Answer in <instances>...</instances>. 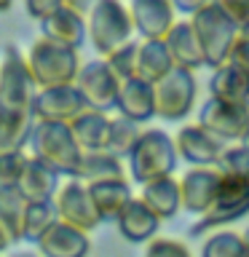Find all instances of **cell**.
<instances>
[{
    "instance_id": "obj_11",
    "label": "cell",
    "mask_w": 249,
    "mask_h": 257,
    "mask_svg": "<svg viewBox=\"0 0 249 257\" xmlns=\"http://www.w3.org/2000/svg\"><path fill=\"white\" fill-rule=\"evenodd\" d=\"M75 88L83 96L88 110L104 112V115H110V110H115V96H118L120 83L107 70L104 59H88L80 64V72L75 78Z\"/></svg>"
},
{
    "instance_id": "obj_33",
    "label": "cell",
    "mask_w": 249,
    "mask_h": 257,
    "mask_svg": "<svg viewBox=\"0 0 249 257\" xmlns=\"http://www.w3.org/2000/svg\"><path fill=\"white\" fill-rule=\"evenodd\" d=\"M104 64H107V70L115 75L118 83L132 80L134 78V67H137V40L120 46L118 51H112L110 56H104Z\"/></svg>"
},
{
    "instance_id": "obj_21",
    "label": "cell",
    "mask_w": 249,
    "mask_h": 257,
    "mask_svg": "<svg viewBox=\"0 0 249 257\" xmlns=\"http://www.w3.org/2000/svg\"><path fill=\"white\" fill-rule=\"evenodd\" d=\"M164 48H166L169 59H172V64L177 70H185V72H193V75H196V70L204 67L201 48L196 43V38H193L190 24L185 19H180L172 30H169V35L164 38Z\"/></svg>"
},
{
    "instance_id": "obj_32",
    "label": "cell",
    "mask_w": 249,
    "mask_h": 257,
    "mask_svg": "<svg viewBox=\"0 0 249 257\" xmlns=\"http://www.w3.org/2000/svg\"><path fill=\"white\" fill-rule=\"evenodd\" d=\"M201 257H249L244 238L236 230H214L209 233L204 246H201Z\"/></svg>"
},
{
    "instance_id": "obj_30",
    "label": "cell",
    "mask_w": 249,
    "mask_h": 257,
    "mask_svg": "<svg viewBox=\"0 0 249 257\" xmlns=\"http://www.w3.org/2000/svg\"><path fill=\"white\" fill-rule=\"evenodd\" d=\"M56 222H59V217H56V209L51 201L48 204H27L22 214V241L38 244Z\"/></svg>"
},
{
    "instance_id": "obj_26",
    "label": "cell",
    "mask_w": 249,
    "mask_h": 257,
    "mask_svg": "<svg viewBox=\"0 0 249 257\" xmlns=\"http://www.w3.org/2000/svg\"><path fill=\"white\" fill-rule=\"evenodd\" d=\"M172 70H174V64L164 48V40H137V67H134L137 80L156 86Z\"/></svg>"
},
{
    "instance_id": "obj_22",
    "label": "cell",
    "mask_w": 249,
    "mask_h": 257,
    "mask_svg": "<svg viewBox=\"0 0 249 257\" xmlns=\"http://www.w3.org/2000/svg\"><path fill=\"white\" fill-rule=\"evenodd\" d=\"M115 110L118 115H123L134 123H148L150 118H156V107H153V86L142 83V80H126L118 88L115 96Z\"/></svg>"
},
{
    "instance_id": "obj_7",
    "label": "cell",
    "mask_w": 249,
    "mask_h": 257,
    "mask_svg": "<svg viewBox=\"0 0 249 257\" xmlns=\"http://www.w3.org/2000/svg\"><path fill=\"white\" fill-rule=\"evenodd\" d=\"M198 96V80L193 72L172 70L153 86V107L161 120H185L193 112Z\"/></svg>"
},
{
    "instance_id": "obj_18",
    "label": "cell",
    "mask_w": 249,
    "mask_h": 257,
    "mask_svg": "<svg viewBox=\"0 0 249 257\" xmlns=\"http://www.w3.org/2000/svg\"><path fill=\"white\" fill-rule=\"evenodd\" d=\"M35 246H38L40 257H88V252H91V236L83 230L70 228L64 222H56Z\"/></svg>"
},
{
    "instance_id": "obj_1",
    "label": "cell",
    "mask_w": 249,
    "mask_h": 257,
    "mask_svg": "<svg viewBox=\"0 0 249 257\" xmlns=\"http://www.w3.org/2000/svg\"><path fill=\"white\" fill-rule=\"evenodd\" d=\"M27 62V72L32 78L35 91H46V88H64L75 86V78L80 72V54L75 48L56 46L46 38H38L35 43L24 54Z\"/></svg>"
},
{
    "instance_id": "obj_4",
    "label": "cell",
    "mask_w": 249,
    "mask_h": 257,
    "mask_svg": "<svg viewBox=\"0 0 249 257\" xmlns=\"http://www.w3.org/2000/svg\"><path fill=\"white\" fill-rule=\"evenodd\" d=\"M86 38L99 54V59L118 51L120 46L134 40V27L129 8L118 0H96L86 14Z\"/></svg>"
},
{
    "instance_id": "obj_44",
    "label": "cell",
    "mask_w": 249,
    "mask_h": 257,
    "mask_svg": "<svg viewBox=\"0 0 249 257\" xmlns=\"http://www.w3.org/2000/svg\"><path fill=\"white\" fill-rule=\"evenodd\" d=\"M241 145H244V148L249 150V132H246V137H244V142H241Z\"/></svg>"
},
{
    "instance_id": "obj_6",
    "label": "cell",
    "mask_w": 249,
    "mask_h": 257,
    "mask_svg": "<svg viewBox=\"0 0 249 257\" xmlns=\"http://www.w3.org/2000/svg\"><path fill=\"white\" fill-rule=\"evenodd\" d=\"M177 148L172 134L161 128H145L137 148L129 156V177L140 185H148L161 177H174L177 169Z\"/></svg>"
},
{
    "instance_id": "obj_16",
    "label": "cell",
    "mask_w": 249,
    "mask_h": 257,
    "mask_svg": "<svg viewBox=\"0 0 249 257\" xmlns=\"http://www.w3.org/2000/svg\"><path fill=\"white\" fill-rule=\"evenodd\" d=\"M180 201H182V209L196 217H204L209 212L214 201V190H217V182H220V172L214 166H206V169H188L180 180Z\"/></svg>"
},
{
    "instance_id": "obj_41",
    "label": "cell",
    "mask_w": 249,
    "mask_h": 257,
    "mask_svg": "<svg viewBox=\"0 0 249 257\" xmlns=\"http://www.w3.org/2000/svg\"><path fill=\"white\" fill-rule=\"evenodd\" d=\"M8 246H11V241H8V236H6L3 230H0V254H3V252H6Z\"/></svg>"
},
{
    "instance_id": "obj_10",
    "label": "cell",
    "mask_w": 249,
    "mask_h": 257,
    "mask_svg": "<svg viewBox=\"0 0 249 257\" xmlns=\"http://www.w3.org/2000/svg\"><path fill=\"white\" fill-rule=\"evenodd\" d=\"M54 209H56V217L59 222L70 225L75 230H83V233H91L102 225L99 214L94 209V201H91V193L83 182L78 180H67V182H59V190L54 196Z\"/></svg>"
},
{
    "instance_id": "obj_27",
    "label": "cell",
    "mask_w": 249,
    "mask_h": 257,
    "mask_svg": "<svg viewBox=\"0 0 249 257\" xmlns=\"http://www.w3.org/2000/svg\"><path fill=\"white\" fill-rule=\"evenodd\" d=\"M32 128H35L32 110H0V153L24 150Z\"/></svg>"
},
{
    "instance_id": "obj_2",
    "label": "cell",
    "mask_w": 249,
    "mask_h": 257,
    "mask_svg": "<svg viewBox=\"0 0 249 257\" xmlns=\"http://www.w3.org/2000/svg\"><path fill=\"white\" fill-rule=\"evenodd\" d=\"M193 30V38L201 48L204 56V67H222L228 62V54L233 43H236L238 32L230 24V19L222 14V8L217 0H204V6L198 8L190 19H185Z\"/></svg>"
},
{
    "instance_id": "obj_37",
    "label": "cell",
    "mask_w": 249,
    "mask_h": 257,
    "mask_svg": "<svg viewBox=\"0 0 249 257\" xmlns=\"http://www.w3.org/2000/svg\"><path fill=\"white\" fill-rule=\"evenodd\" d=\"M238 35H249V0H217Z\"/></svg>"
},
{
    "instance_id": "obj_14",
    "label": "cell",
    "mask_w": 249,
    "mask_h": 257,
    "mask_svg": "<svg viewBox=\"0 0 249 257\" xmlns=\"http://www.w3.org/2000/svg\"><path fill=\"white\" fill-rule=\"evenodd\" d=\"M126 8L132 16L134 35H140V40H164L169 30L180 22L169 0H134Z\"/></svg>"
},
{
    "instance_id": "obj_42",
    "label": "cell",
    "mask_w": 249,
    "mask_h": 257,
    "mask_svg": "<svg viewBox=\"0 0 249 257\" xmlns=\"http://www.w3.org/2000/svg\"><path fill=\"white\" fill-rule=\"evenodd\" d=\"M11 257H40L38 252H16V254H11Z\"/></svg>"
},
{
    "instance_id": "obj_24",
    "label": "cell",
    "mask_w": 249,
    "mask_h": 257,
    "mask_svg": "<svg viewBox=\"0 0 249 257\" xmlns=\"http://www.w3.org/2000/svg\"><path fill=\"white\" fill-rule=\"evenodd\" d=\"M209 96L238 107H249V72L222 64L209 78Z\"/></svg>"
},
{
    "instance_id": "obj_20",
    "label": "cell",
    "mask_w": 249,
    "mask_h": 257,
    "mask_svg": "<svg viewBox=\"0 0 249 257\" xmlns=\"http://www.w3.org/2000/svg\"><path fill=\"white\" fill-rule=\"evenodd\" d=\"M137 198H140L161 222L174 220V217H180V212H182L180 182H177V177H161V180H153L148 185H140V196Z\"/></svg>"
},
{
    "instance_id": "obj_31",
    "label": "cell",
    "mask_w": 249,
    "mask_h": 257,
    "mask_svg": "<svg viewBox=\"0 0 249 257\" xmlns=\"http://www.w3.org/2000/svg\"><path fill=\"white\" fill-rule=\"evenodd\" d=\"M24 201L16 193V188H0V230L8 236L11 244L22 241V214H24Z\"/></svg>"
},
{
    "instance_id": "obj_8",
    "label": "cell",
    "mask_w": 249,
    "mask_h": 257,
    "mask_svg": "<svg viewBox=\"0 0 249 257\" xmlns=\"http://www.w3.org/2000/svg\"><path fill=\"white\" fill-rule=\"evenodd\" d=\"M35 86L27 72L24 54L8 43L0 56V110H32Z\"/></svg>"
},
{
    "instance_id": "obj_5",
    "label": "cell",
    "mask_w": 249,
    "mask_h": 257,
    "mask_svg": "<svg viewBox=\"0 0 249 257\" xmlns=\"http://www.w3.org/2000/svg\"><path fill=\"white\" fill-rule=\"evenodd\" d=\"M27 148H30L32 158H38L40 164H46L51 172H56L59 177H67V180L75 177L80 156H83L78 150L75 140H72L70 126L46 123V120H35V128H32Z\"/></svg>"
},
{
    "instance_id": "obj_12",
    "label": "cell",
    "mask_w": 249,
    "mask_h": 257,
    "mask_svg": "<svg viewBox=\"0 0 249 257\" xmlns=\"http://www.w3.org/2000/svg\"><path fill=\"white\" fill-rule=\"evenodd\" d=\"M86 14H88V3L62 0L56 14H51L46 22H40V38L78 51L86 43Z\"/></svg>"
},
{
    "instance_id": "obj_28",
    "label": "cell",
    "mask_w": 249,
    "mask_h": 257,
    "mask_svg": "<svg viewBox=\"0 0 249 257\" xmlns=\"http://www.w3.org/2000/svg\"><path fill=\"white\" fill-rule=\"evenodd\" d=\"M72 180H78L83 185H96V182H107V180H126V166H123V161L110 156V153H86V156H80L78 172Z\"/></svg>"
},
{
    "instance_id": "obj_19",
    "label": "cell",
    "mask_w": 249,
    "mask_h": 257,
    "mask_svg": "<svg viewBox=\"0 0 249 257\" xmlns=\"http://www.w3.org/2000/svg\"><path fill=\"white\" fill-rule=\"evenodd\" d=\"M115 228H118V233H120V238L129 241V244H148V241H153V238L158 236L161 220L142 204L140 198L134 196V198L126 204L123 212L118 214Z\"/></svg>"
},
{
    "instance_id": "obj_29",
    "label": "cell",
    "mask_w": 249,
    "mask_h": 257,
    "mask_svg": "<svg viewBox=\"0 0 249 257\" xmlns=\"http://www.w3.org/2000/svg\"><path fill=\"white\" fill-rule=\"evenodd\" d=\"M145 128L140 123H134V120H129L123 115H110V128H107V148L104 153H110V156L115 158H129L132 156V150L137 148V142H140Z\"/></svg>"
},
{
    "instance_id": "obj_35",
    "label": "cell",
    "mask_w": 249,
    "mask_h": 257,
    "mask_svg": "<svg viewBox=\"0 0 249 257\" xmlns=\"http://www.w3.org/2000/svg\"><path fill=\"white\" fill-rule=\"evenodd\" d=\"M30 153L19 150V153H0V188H16L22 177V169L27 164Z\"/></svg>"
},
{
    "instance_id": "obj_34",
    "label": "cell",
    "mask_w": 249,
    "mask_h": 257,
    "mask_svg": "<svg viewBox=\"0 0 249 257\" xmlns=\"http://www.w3.org/2000/svg\"><path fill=\"white\" fill-rule=\"evenodd\" d=\"M214 169L220 174H249V150L241 142L225 145L217 156Z\"/></svg>"
},
{
    "instance_id": "obj_25",
    "label": "cell",
    "mask_w": 249,
    "mask_h": 257,
    "mask_svg": "<svg viewBox=\"0 0 249 257\" xmlns=\"http://www.w3.org/2000/svg\"><path fill=\"white\" fill-rule=\"evenodd\" d=\"M107 128H110V115L96 110H86L70 123V134L75 140L78 150L83 153H104L107 148Z\"/></svg>"
},
{
    "instance_id": "obj_13",
    "label": "cell",
    "mask_w": 249,
    "mask_h": 257,
    "mask_svg": "<svg viewBox=\"0 0 249 257\" xmlns=\"http://www.w3.org/2000/svg\"><path fill=\"white\" fill-rule=\"evenodd\" d=\"M86 110L88 107L75 86L46 88V91H35V96H32V115H35V120H46V123L70 126Z\"/></svg>"
},
{
    "instance_id": "obj_38",
    "label": "cell",
    "mask_w": 249,
    "mask_h": 257,
    "mask_svg": "<svg viewBox=\"0 0 249 257\" xmlns=\"http://www.w3.org/2000/svg\"><path fill=\"white\" fill-rule=\"evenodd\" d=\"M225 64L249 72V35H238L236 38V43H233L230 54H228V62H225Z\"/></svg>"
},
{
    "instance_id": "obj_3",
    "label": "cell",
    "mask_w": 249,
    "mask_h": 257,
    "mask_svg": "<svg viewBox=\"0 0 249 257\" xmlns=\"http://www.w3.org/2000/svg\"><path fill=\"white\" fill-rule=\"evenodd\" d=\"M249 214V174H220L214 201L204 217L190 228V236H209Z\"/></svg>"
},
{
    "instance_id": "obj_15",
    "label": "cell",
    "mask_w": 249,
    "mask_h": 257,
    "mask_svg": "<svg viewBox=\"0 0 249 257\" xmlns=\"http://www.w3.org/2000/svg\"><path fill=\"white\" fill-rule=\"evenodd\" d=\"M177 156L182 161H188L190 169H206L217 164V156L225 148L222 142H217L206 128H201L198 123H185L177 128V134L172 137Z\"/></svg>"
},
{
    "instance_id": "obj_36",
    "label": "cell",
    "mask_w": 249,
    "mask_h": 257,
    "mask_svg": "<svg viewBox=\"0 0 249 257\" xmlns=\"http://www.w3.org/2000/svg\"><path fill=\"white\" fill-rule=\"evenodd\" d=\"M142 257H193V254H190V249H188V244H185V241L156 236L153 241H148V244H145Z\"/></svg>"
},
{
    "instance_id": "obj_9",
    "label": "cell",
    "mask_w": 249,
    "mask_h": 257,
    "mask_svg": "<svg viewBox=\"0 0 249 257\" xmlns=\"http://www.w3.org/2000/svg\"><path fill=\"white\" fill-rule=\"evenodd\" d=\"M196 123L201 128H206L217 142L236 145V142H244V137L249 132V107H238V104H228L209 96L201 104Z\"/></svg>"
},
{
    "instance_id": "obj_39",
    "label": "cell",
    "mask_w": 249,
    "mask_h": 257,
    "mask_svg": "<svg viewBox=\"0 0 249 257\" xmlns=\"http://www.w3.org/2000/svg\"><path fill=\"white\" fill-rule=\"evenodd\" d=\"M59 6H62V0H27V3H24V11L40 24V22H46L51 14H56Z\"/></svg>"
},
{
    "instance_id": "obj_43",
    "label": "cell",
    "mask_w": 249,
    "mask_h": 257,
    "mask_svg": "<svg viewBox=\"0 0 249 257\" xmlns=\"http://www.w3.org/2000/svg\"><path fill=\"white\" fill-rule=\"evenodd\" d=\"M241 238H244V246H246V252H249V228L241 233Z\"/></svg>"
},
{
    "instance_id": "obj_23",
    "label": "cell",
    "mask_w": 249,
    "mask_h": 257,
    "mask_svg": "<svg viewBox=\"0 0 249 257\" xmlns=\"http://www.w3.org/2000/svg\"><path fill=\"white\" fill-rule=\"evenodd\" d=\"M91 193L94 209L99 214L102 222H115L118 214L126 209V204L134 198V190L126 180H107V182H96V185H86Z\"/></svg>"
},
{
    "instance_id": "obj_40",
    "label": "cell",
    "mask_w": 249,
    "mask_h": 257,
    "mask_svg": "<svg viewBox=\"0 0 249 257\" xmlns=\"http://www.w3.org/2000/svg\"><path fill=\"white\" fill-rule=\"evenodd\" d=\"M172 6H174V14H185L190 19V16L196 14L201 6H204V0H193V3H190V0H174Z\"/></svg>"
},
{
    "instance_id": "obj_17",
    "label": "cell",
    "mask_w": 249,
    "mask_h": 257,
    "mask_svg": "<svg viewBox=\"0 0 249 257\" xmlns=\"http://www.w3.org/2000/svg\"><path fill=\"white\" fill-rule=\"evenodd\" d=\"M56 190H59V174L30 156L16 182V193L22 196V201L24 204H48L54 201Z\"/></svg>"
}]
</instances>
